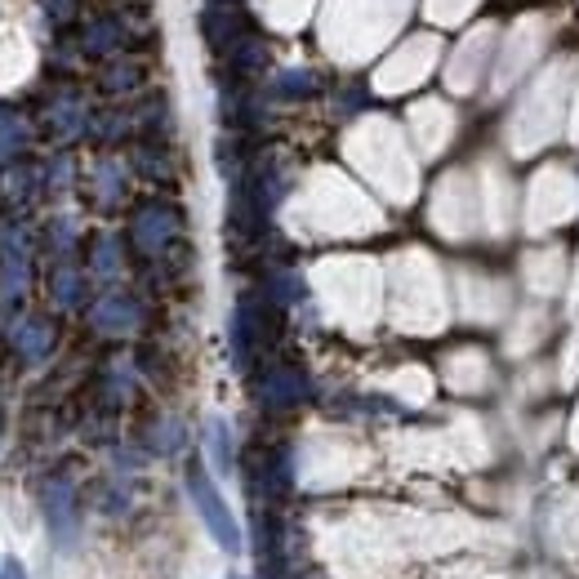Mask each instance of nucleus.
I'll use <instances>...</instances> for the list:
<instances>
[{
    "label": "nucleus",
    "mask_w": 579,
    "mask_h": 579,
    "mask_svg": "<svg viewBox=\"0 0 579 579\" xmlns=\"http://www.w3.org/2000/svg\"><path fill=\"white\" fill-rule=\"evenodd\" d=\"M0 579H27V575H23V570H19V566H14V561H10V566H5V570H0Z\"/></svg>",
    "instance_id": "nucleus-2"
},
{
    "label": "nucleus",
    "mask_w": 579,
    "mask_h": 579,
    "mask_svg": "<svg viewBox=\"0 0 579 579\" xmlns=\"http://www.w3.org/2000/svg\"><path fill=\"white\" fill-rule=\"evenodd\" d=\"M187 490H192V503H197V512L206 518L210 535H215L228 553H236V548H241V531H236V522H232V512H228L223 495L215 490V482H210V473H206L201 464H192V473H187Z\"/></svg>",
    "instance_id": "nucleus-1"
}]
</instances>
